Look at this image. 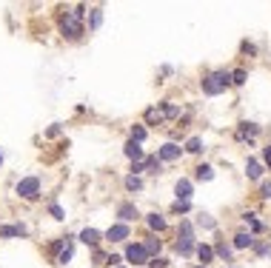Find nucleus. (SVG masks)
<instances>
[{"mask_svg":"<svg viewBox=\"0 0 271 268\" xmlns=\"http://www.w3.org/2000/svg\"><path fill=\"white\" fill-rule=\"evenodd\" d=\"M200 88H203V95L208 97H217L223 92L231 88V69H211L200 77Z\"/></svg>","mask_w":271,"mask_h":268,"instance_id":"nucleus-1","label":"nucleus"},{"mask_svg":"<svg viewBox=\"0 0 271 268\" xmlns=\"http://www.w3.org/2000/svg\"><path fill=\"white\" fill-rule=\"evenodd\" d=\"M40 191H43V180L40 177H20L17 180V186H14V194L20 197V200H26V203H35L37 197H40Z\"/></svg>","mask_w":271,"mask_h":268,"instance_id":"nucleus-2","label":"nucleus"},{"mask_svg":"<svg viewBox=\"0 0 271 268\" xmlns=\"http://www.w3.org/2000/svg\"><path fill=\"white\" fill-rule=\"evenodd\" d=\"M123 260L128 262L131 268H140V265H149V251H146V246H143L140 240H128L126 248H123Z\"/></svg>","mask_w":271,"mask_h":268,"instance_id":"nucleus-3","label":"nucleus"},{"mask_svg":"<svg viewBox=\"0 0 271 268\" xmlns=\"http://www.w3.org/2000/svg\"><path fill=\"white\" fill-rule=\"evenodd\" d=\"M60 35H63L66 40H80V37L86 35L83 20H77V17L71 15V9H66L63 15H60Z\"/></svg>","mask_w":271,"mask_h":268,"instance_id":"nucleus-4","label":"nucleus"},{"mask_svg":"<svg viewBox=\"0 0 271 268\" xmlns=\"http://www.w3.org/2000/svg\"><path fill=\"white\" fill-rule=\"evenodd\" d=\"M260 134H263V126L251 123V120H240L237 129H234V140L242 145H254V140L260 137Z\"/></svg>","mask_w":271,"mask_h":268,"instance_id":"nucleus-5","label":"nucleus"},{"mask_svg":"<svg viewBox=\"0 0 271 268\" xmlns=\"http://www.w3.org/2000/svg\"><path fill=\"white\" fill-rule=\"evenodd\" d=\"M114 217H117V223H126V225H131V223H137V220L143 217L140 214V209H137L134 203H120L117 209H114Z\"/></svg>","mask_w":271,"mask_h":268,"instance_id":"nucleus-6","label":"nucleus"},{"mask_svg":"<svg viewBox=\"0 0 271 268\" xmlns=\"http://www.w3.org/2000/svg\"><path fill=\"white\" fill-rule=\"evenodd\" d=\"M128 237H131V225L126 223H112L103 231V240H109V243H128Z\"/></svg>","mask_w":271,"mask_h":268,"instance_id":"nucleus-7","label":"nucleus"},{"mask_svg":"<svg viewBox=\"0 0 271 268\" xmlns=\"http://www.w3.org/2000/svg\"><path fill=\"white\" fill-rule=\"evenodd\" d=\"M157 157L163 160V163H174V160H180V157H183V148H180V143L169 140V143H163L160 148H157Z\"/></svg>","mask_w":271,"mask_h":268,"instance_id":"nucleus-8","label":"nucleus"},{"mask_svg":"<svg viewBox=\"0 0 271 268\" xmlns=\"http://www.w3.org/2000/svg\"><path fill=\"white\" fill-rule=\"evenodd\" d=\"M77 240L94 251V248H100V243H103V231H97V228H92V225H86L83 231L77 234Z\"/></svg>","mask_w":271,"mask_h":268,"instance_id":"nucleus-9","label":"nucleus"},{"mask_svg":"<svg viewBox=\"0 0 271 268\" xmlns=\"http://www.w3.org/2000/svg\"><path fill=\"white\" fill-rule=\"evenodd\" d=\"M192 194H194V183L188 177H180L174 183V197H177L180 203H192Z\"/></svg>","mask_w":271,"mask_h":268,"instance_id":"nucleus-10","label":"nucleus"},{"mask_svg":"<svg viewBox=\"0 0 271 268\" xmlns=\"http://www.w3.org/2000/svg\"><path fill=\"white\" fill-rule=\"evenodd\" d=\"M263 174H265V166L260 163V157H246V177L251 183H260Z\"/></svg>","mask_w":271,"mask_h":268,"instance_id":"nucleus-11","label":"nucleus"},{"mask_svg":"<svg viewBox=\"0 0 271 268\" xmlns=\"http://www.w3.org/2000/svg\"><path fill=\"white\" fill-rule=\"evenodd\" d=\"M143 220H146V225H149L151 234H163L166 228H169V220H166L160 211H151V214H146Z\"/></svg>","mask_w":271,"mask_h":268,"instance_id":"nucleus-12","label":"nucleus"},{"mask_svg":"<svg viewBox=\"0 0 271 268\" xmlns=\"http://www.w3.org/2000/svg\"><path fill=\"white\" fill-rule=\"evenodd\" d=\"M214 254H217L226 265H231V262H234V248H231V243H226L223 237H217V243H214Z\"/></svg>","mask_w":271,"mask_h":268,"instance_id":"nucleus-13","label":"nucleus"},{"mask_svg":"<svg viewBox=\"0 0 271 268\" xmlns=\"http://www.w3.org/2000/svg\"><path fill=\"white\" fill-rule=\"evenodd\" d=\"M254 243H257V237L251 231H237L234 240H231V248L234 251H246V248H254Z\"/></svg>","mask_w":271,"mask_h":268,"instance_id":"nucleus-14","label":"nucleus"},{"mask_svg":"<svg viewBox=\"0 0 271 268\" xmlns=\"http://www.w3.org/2000/svg\"><path fill=\"white\" fill-rule=\"evenodd\" d=\"M194 254H197V260H200V265H211L214 262V257H217V254H214V246H208V243H197V248H194Z\"/></svg>","mask_w":271,"mask_h":268,"instance_id":"nucleus-15","label":"nucleus"},{"mask_svg":"<svg viewBox=\"0 0 271 268\" xmlns=\"http://www.w3.org/2000/svg\"><path fill=\"white\" fill-rule=\"evenodd\" d=\"M242 223L251 228V234H265V228H268V225H265L263 220L257 217L254 211H242Z\"/></svg>","mask_w":271,"mask_h":268,"instance_id":"nucleus-16","label":"nucleus"},{"mask_svg":"<svg viewBox=\"0 0 271 268\" xmlns=\"http://www.w3.org/2000/svg\"><path fill=\"white\" fill-rule=\"evenodd\" d=\"M123 154H126L131 163H143V160H146V152H143L140 143H134V140H126V145H123Z\"/></svg>","mask_w":271,"mask_h":268,"instance_id":"nucleus-17","label":"nucleus"},{"mask_svg":"<svg viewBox=\"0 0 271 268\" xmlns=\"http://www.w3.org/2000/svg\"><path fill=\"white\" fill-rule=\"evenodd\" d=\"M12 237H29V228L20 223L14 225H0V240H12Z\"/></svg>","mask_w":271,"mask_h":268,"instance_id":"nucleus-18","label":"nucleus"},{"mask_svg":"<svg viewBox=\"0 0 271 268\" xmlns=\"http://www.w3.org/2000/svg\"><path fill=\"white\" fill-rule=\"evenodd\" d=\"M163 123H166V117L157 106H149V109L143 111V126H163Z\"/></svg>","mask_w":271,"mask_h":268,"instance_id":"nucleus-19","label":"nucleus"},{"mask_svg":"<svg viewBox=\"0 0 271 268\" xmlns=\"http://www.w3.org/2000/svg\"><path fill=\"white\" fill-rule=\"evenodd\" d=\"M143 246H146V251H149V257H160V251H163V240L157 237V234H146V240H143Z\"/></svg>","mask_w":271,"mask_h":268,"instance_id":"nucleus-20","label":"nucleus"},{"mask_svg":"<svg viewBox=\"0 0 271 268\" xmlns=\"http://www.w3.org/2000/svg\"><path fill=\"white\" fill-rule=\"evenodd\" d=\"M157 109L163 111V117H166V123H169V120H180V106L177 103H171V100H163V103H157Z\"/></svg>","mask_w":271,"mask_h":268,"instance_id":"nucleus-21","label":"nucleus"},{"mask_svg":"<svg viewBox=\"0 0 271 268\" xmlns=\"http://www.w3.org/2000/svg\"><path fill=\"white\" fill-rule=\"evenodd\" d=\"M194 248H197V240H177V243H174V251H177L180 257H192Z\"/></svg>","mask_w":271,"mask_h":268,"instance_id":"nucleus-22","label":"nucleus"},{"mask_svg":"<svg viewBox=\"0 0 271 268\" xmlns=\"http://www.w3.org/2000/svg\"><path fill=\"white\" fill-rule=\"evenodd\" d=\"M143 166H146V174H163V160L157 157V154H149V157L143 160Z\"/></svg>","mask_w":271,"mask_h":268,"instance_id":"nucleus-23","label":"nucleus"},{"mask_svg":"<svg viewBox=\"0 0 271 268\" xmlns=\"http://www.w3.org/2000/svg\"><path fill=\"white\" fill-rule=\"evenodd\" d=\"M183 152H188V154H203L206 152V143H203V137H188L185 140V145H183Z\"/></svg>","mask_w":271,"mask_h":268,"instance_id":"nucleus-24","label":"nucleus"},{"mask_svg":"<svg viewBox=\"0 0 271 268\" xmlns=\"http://www.w3.org/2000/svg\"><path fill=\"white\" fill-rule=\"evenodd\" d=\"M194 180H197V183H208V180H214V168L208 166V163H200V166L194 168Z\"/></svg>","mask_w":271,"mask_h":268,"instance_id":"nucleus-25","label":"nucleus"},{"mask_svg":"<svg viewBox=\"0 0 271 268\" xmlns=\"http://www.w3.org/2000/svg\"><path fill=\"white\" fill-rule=\"evenodd\" d=\"M74 240H77V237H69L66 248L60 251V257L55 260V265H66V262H71V257H74Z\"/></svg>","mask_w":271,"mask_h":268,"instance_id":"nucleus-26","label":"nucleus"},{"mask_svg":"<svg viewBox=\"0 0 271 268\" xmlns=\"http://www.w3.org/2000/svg\"><path fill=\"white\" fill-rule=\"evenodd\" d=\"M123 186H126V191H128V194H140L146 183H143V177H134V174H128L126 180H123Z\"/></svg>","mask_w":271,"mask_h":268,"instance_id":"nucleus-27","label":"nucleus"},{"mask_svg":"<svg viewBox=\"0 0 271 268\" xmlns=\"http://www.w3.org/2000/svg\"><path fill=\"white\" fill-rule=\"evenodd\" d=\"M194 223L192 220H180V225H177V240H194Z\"/></svg>","mask_w":271,"mask_h":268,"instance_id":"nucleus-28","label":"nucleus"},{"mask_svg":"<svg viewBox=\"0 0 271 268\" xmlns=\"http://www.w3.org/2000/svg\"><path fill=\"white\" fill-rule=\"evenodd\" d=\"M197 228H203V231H214V228H217V220L211 217V214H206V211H200L197 214Z\"/></svg>","mask_w":271,"mask_h":268,"instance_id":"nucleus-29","label":"nucleus"},{"mask_svg":"<svg viewBox=\"0 0 271 268\" xmlns=\"http://www.w3.org/2000/svg\"><path fill=\"white\" fill-rule=\"evenodd\" d=\"M100 26H103V9L94 6V9H89V32H97Z\"/></svg>","mask_w":271,"mask_h":268,"instance_id":"nucleus-30","label":"nucleus"},{"mask_svg":"<svg viewBox=\"0 0 271 268\" xmlns=\"http://www.w3.org/2000/svg\"><path fill=\"white\" fill-rule=\"evenodd\" d=\"M66 243H69V234H66V237H57V240H51V243H49V254H51V262H55L57 257H60V251H63V248H66Z\"/></svg>","mask_w":271,"mask_h":268,"instance_id":"nucleus-31","label":"nucleus"},{"mask_svg":"<svg viewBox=\"0 0 271 268\" xmlns=\"http://www.w3.org/2000/svg\"><path fill=\"white\" fill-rule=\"evenodd\" d=\"M146 137H149V129H146L143 123H134V126H131V131H128V140H134V143L143 145V140H146Z\"/></svg>","mask_w":271,"mask_h":268,"instance_id":"nucleus-32","label":"nucleus"},{"mask_svg":"<svg viewBox=\"0 0 271 268\" xmlns=\"http://www.w3.org/2000/svg\"><path fill=\"white\" fill-rule=\"evenodd\" d=\"M251 251H254L257 257H271V243H268V240H257Z\"/></svg>","mask_w":271,"mask_h":268,"instance_id":"nucleus-33","label":"nucleus"},{"mask_svg":"<svg viewBox=\"0 0 271 268\" xmlns=\"http://www.w3.org/2000/svg\"><path fill=\"white\" fill-rule=\"evenodd\" d=\"M92 265H97V268L109 265V254L103 251V248H94V251H92Z\"/></svg>","mask_w":271,"mask_h":268,"instance_id":"nucleus-34","label":"nucleus"},{"mask_svg":"<svg viewBox=\"0 0 271 268\" xmlns=\"http://www.w3.org/2000/svg\"><path fill=\"white\" fill-rule=\"evenodd\" d=\"M249 83V72L246 69H234L231 72V86H246Z\"/></svg>","mask_w":271,"mask_h":268,"instance_id":"nucleus-35","label":"nucleus"},{"mask_svg":"<svg viewBox=\"0 0 271 268\" xmlns=\"http://www.w3.org/2000/svg\"><path fill=\"white\" fill-rule=\"evenodd\" d=\"M188 211H192V203H180V200L171 203V214H174V217H183V214H188Z\"/></svg>","mask_w":271,"mask_h":268,"instance_id":"nucleus-36","label":"nucleus"},{"mask_svg":"<svg viewBox=\"0 0 271 268\" xmlns=\"http://www.w3.org/2000/svg\"><path fill=\"white\" fill-rule=\"evenodd\" d=\"M260 163L265 166V171H271V143L263 145V152H260Z\"/></svg>","mask_w":271,"mask_h":268,"instance_id":"nucleus-37","label":"nucleus"},{"mask_svg":"<svg viewBox=\"0 0 271 268\" xmlns=\"http://www.w3.org/2000/svg\"><path fill=\"white\" fill-rule=\"evenodd\" d=\"M240 54H249V57H254V54H257V46L249 43V40H242V43H240Z\"/></svg>","mask_w":271,"mask_h":268,"instance_id":"nucleus-38","label":"nucleus"},{"mask_svg":"<svg viewBox=\"0 0 271 268\" xmlns=\"http://www.w3.org/2000/svg\"><path fill=\"white\" fill-rule=\"evenodd\" d=\"M169 265H171V262L166 260V257H151V260H149V268H169Z\"/></svg>","mask_w":271,"mask_h":268,"instance_id":"nucleus-39","label":"nucleus"},{"mask_svg":"<svg viewBox=\"0 0 271 268\" xmlns=\"http://www.w3.org/2000/svg\"><path fill=\"white\" fill-rule=\"evenodd\" d=\"M49 214H51V217H55V220H66V211L60 209V205H57V203H51V205H49Z\"/></svg>","mask_w":271,"mask_h":268,"instance_id":"nucleus-40","label":"nucleus"},{"mask_svg":"<svg viewBox=\"0 0 271 268\" xmlns=\"http://www.w3.org/2000/svg\"><path fill=\"white\" fill-rule=\"evenodd\" d=\"M260 197H263V200H271V180L260 183Z\"/></svg>","mask_w":271,"mask_h":268,"instance_id":"nucleus-41","label":"nucleus"},{"mask_svg":"<svg viewBox=\"0 0 271 268\" xmlns=\"http://www.w3.org/2000/svg\"><path fill=\"white\" fill-rule=\"evenodd\" d=\"M128 171L134 174V177H140V174L146 171V166H143V163H131V168H128Z\"/></svg>","mask_w":271,"mask_h":268,"instance_id":"nucleus-42","label":"nucleus"},{"mask_svg":"<svg viewBox=\"0 0 271 268\" xmlns=\"http://www.w3.org/2000/svg\"><path fill=\"white\" fill-rule=\"evenodd\" d=\"M60 131H63V126H60V123H55V126H51L49 131H46V137H57V134H60Z\"/></svg>","mask_w":271,"mask_h":268,"instance_id":"nucleus-43","label":"nucleus"},{"mask_svg":"<svg viewBox=\"0 0 271 268\" xmlns=\"http://www.w3.org/2000/svg\"><path fill=\"white\" fill-rule=\"evenodd\" d=\"M71 15L77 17V20H83V17H86V6H74V9H71Z\"/></svg>","mask_w":271,"mask_h":268,"instance_id":"nucleus-44","label":"nucleus"},{"mask_svg":"<svg viewBox=\"0 0 271 268\" xmlns=\"http://www.w3.org/2000/svg\"><path fill=\"white\" fill-rule=\"evenodd\" d=\"M0 166H3V152H0Z\"/></svg>","mask_w":271,"mask_h":268,"instance_id":"nucleus-45","label":"nucleus"},{"mask_svg":"<svg viewBox=\"0 0 271 268\" xmlns=\"http://www.w3.org/2000/svg\"><path fill=\"white\" fill-rule=\"evenodd\" d=\"M192 268H206V265H192Z\"/></svg>","mask_w":271,"mask_h":268,"instance_id":"nucleus-46","label":"nucleus"},{"mask_svg":"<svg viewBox=\"0 0 271 268\" xmlns=\"http://www.w3.org/2000/svg\"><path fill=\"white\" fill-rule=\"evenodd\" d=\"M226 268H237V265H226Z\"/></svg>","mask_w":271,"mask_h":268,"instance_id":"nucleus-47","label":"nucleus"},{"mask_svg":"<svg viewBox=\"0 0 271 268\" xmlns=\"http://www.w3.org/2000/svg\"><path fill=\"white\" fill-rule=\"evenodd\" d=\"M117 268H126V265H117Z\"/></svg>","mask_w":271,"mask_h":268,"instance_id":"nucleus-48","label":"nucleus"}]
</instances>
